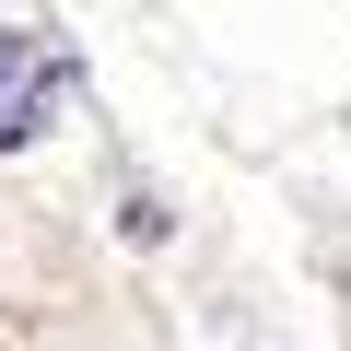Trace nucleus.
<instances>
[{
    "label": "nucleus",
    "mask_w": 351,
    "mask_h": 351,
    "mask_svg": "<svg viewBox=\"0 0 351 351\" xmlns=\"http://www.w3.org/2000/svg\"><path fill=\"white\" fill-rule=\"evenodd\" d=\"M59 94H71V59H59L47 36H12V24H0V152H24V141H47Z\"/></svg>",
    "instance_id": "f257e3e1"
}]
</instances>
